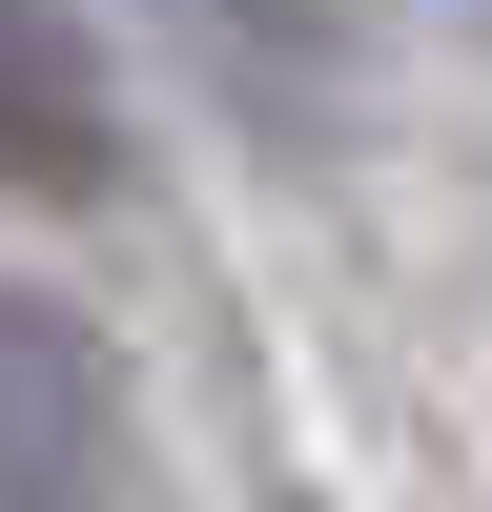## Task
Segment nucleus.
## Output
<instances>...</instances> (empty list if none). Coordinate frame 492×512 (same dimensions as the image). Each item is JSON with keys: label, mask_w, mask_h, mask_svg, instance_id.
Returning a JSON list of instances; mask_svg holds the SVG:
<instances>
[{"label": "nucleus", "mask_w": 492, "mask_h": 512, "mask_svg": "<svg viewBox=\"0 0 492 512\" xmlns=\"http://www.w3.org/2000/svg\"><path fill=\"white\" fill-rule=\"evenodd\" d=\"M185 21L226 41L246 82H328V62H349V0H185Z\"/></svg>", "instance_id": "obj_3"}, {"label": "nucleus", "mask_w": 492, "mask_h": 512, "mask_svg": "<svg viewBox=\"0 0 492 512\" xmlns=\"http://www.w3.org/2000/svg\"><path fill=\"white\" fill-rule=\"evenodd\" d=\"M472 21H492V0H472Z\"/></svg>", "instance_id": "obj_4"}, {"label": "nucleus", "mask_w": 492, "mask_h": 512, "mask_svg": "<svg viewBox=\"0 0 492 512\" xmlns=\"http://www.w3.org/2000/svg\"><path fill=\"white\" fill-rule=\"evenodd\" d=\"M0 185H41V205L123 185V103H103V62H82L62 0H0Z\"/></svg>", "instance_id": "obj_2"}, {"label": "nucleus", "mask_w": 492, "mask_h": 512, "mask_svg": "<svg viewBox=\"0 0 492 512\" xmlns=\"http://www.w3.org/2000/svg\"><path fill=\"white\" fill-rule=\"evenodd\" d=\"M0 512H123V369L0 287Z\"/></svg>", "instance_id": "obj_1"}]
</instances>
